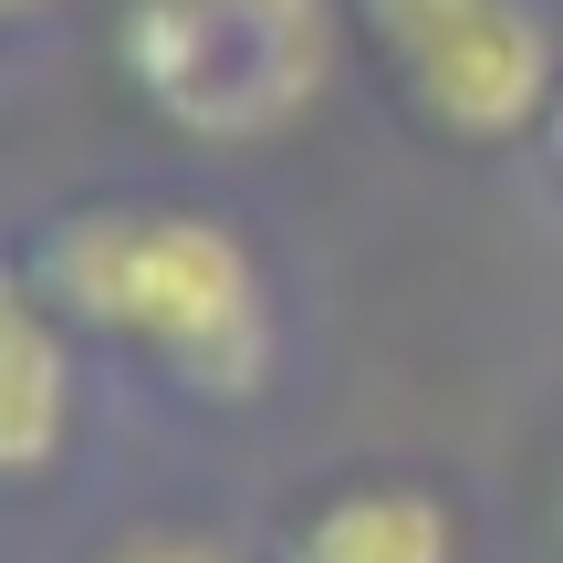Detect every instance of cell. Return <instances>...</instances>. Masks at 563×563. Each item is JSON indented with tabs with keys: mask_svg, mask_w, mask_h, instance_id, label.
Returning <instances> with one entry per match:
<instances>
[{
	"mask_svg": "<svg viewBox=\"0 0 563 563\" xmlns=\"http://www.w3.org/2000/svg\"><path fill=\"white\" fill-rule=\"evenodd\" d=\"M21 282L84 344L188 407H262L282 376V292L241 220L199 199H63L21 241Z\"/></svg>",
	"mask_w": 563,
	"mask_h": 563,
	"instance_id": "obj_1",
	"label": "cell"
},
{
	"mask_svg": "<svg viewBox=\"0 0 563 563\" xmlns=\"http://www.w3.org/2000/svg\"><path fill=\"white\" fill-rule=\"evenodd\" d=\"M344 0H115L104 63L146 125L178 146L241 157L313 125L344 63Z\"/></svg>",
	"mask_w": 563,
	"mask_h": 563,
	"instance_id": "obj_2",
	"label": "cell"
},
{
	"mask_svg": "<svg viewBox=\"0 0 563 563\" xmlns=\"http://www.w3.org/2000/svg\"><path fill=\"white\" fill-rule=\"evenodd\" d=\"M355 42L386 63L407 125L460 157L522 146L563 115L553 0H344Z\"/></svg>",
	"mask_w": 563,
	"mask_h": 563,
	"instance_id": "obj_3",
	"label": "cell"
},
{
	"mask_svg": "<svg viewBox=\"0 0 563 563\" xmlns=\"http://www.w3.org/2000/svg\"><path fill=\"white\" fill-rule=\"evenodd\" d=\"M272 563H470V522L418 470H355L282 522Z\"/></svg>",
	"mask_w": 563,
	"mask_h": 563,
	"instance_id": "obj_4",
	"label": "cell"
},
{
	"mask_svg": "<svg viewBox=\"0 0 563 563\" xmlns=\"http://www.w3.org/2000/svg\"><path fill=\"white\" fill-rule=\"evenodd\" d=\"M74 407H84V334L11 272L0 282V481L11 490H32L74 449Z\"/></svg>",
	"mask_w": 563,
	"mask_h": 563,
	"instance_id": "obj_5",
	"label": "cell"
},
{
	"mask_svg": "<svg viewBox=\"0 0 563 563\" xmlns=\"http://www.w3.org/2000/svg\"><path fill=\"white\" fill-rule=\"evenodd\" d=\"M95 563H251V553L230 532H209V522H125Z\"/></svg>",
	"mask_w": 563,
	"mask_h": 563,
	"instance_id": "obj_6",
	"label": "cell"
},
{
	"mask_svg": "<svg viewBox=\"0 0 563 563\" xmlns=\"http://www.w3.org/2000/svg\"><path fill=\"white\" fill-rule=\"evenodd\" d=\"M0 11H11V21H53V0H0Z\"/></svg>",
	"mask_w": 563,
	"mask_h": 563,
	"instance_id": "obj_7",
	"label": "cell"
},
{
	"mask_svg": "<svg viewBox=\"0 0 563 563\" xmlns=\"http://www.w3.org/2000/svg\"><path fill=\"white\" fill-rule=\"evenodd\" d=\"M543 146H553V167H563V115H553V125H543Z\"/></svg>",
	"mask_w": 563,
	"mask_h": 563,
	"instance_id": "obj_8",
	"label": "cell"
}]
</instances>
